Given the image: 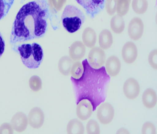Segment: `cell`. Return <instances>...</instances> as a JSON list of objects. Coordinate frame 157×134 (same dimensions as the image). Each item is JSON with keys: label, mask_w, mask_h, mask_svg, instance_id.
<instances>
[{"label": "cell", "mask_w": 157, "mask_h": 134, "mask_svg": "<svg viewBox=\"0 0 157 134\" xmlns=\"http://www.w3.org/2000/svg\"><path fill=\"white\" fill-rule=\"evenodd\" d=\"M48 8L44 0L24 5L15 18L11 34V43L28 41L42 37L47 28Z\"/></svg>", "instance_id": "6da1fadb"}, {"label": "cell", "mask_w": 157, "mask_h": 134, "mask_svg": "<svg viewBox=\"0 0 157 134\" xmlns=\"http://www.w3.org/2000/svg\"><path fill=\"white\" fill-rule=\"evenodd\" d=\"M84 71L80 78H71L76 98V104L86 99L90 102L94 111L106 100L107 90L110 82V76L105 67L99 68L91 67L87 60L82 62Z\"/></svg>", "instance_id": "7a4b0ae2"}, {"label": "cell", "mask_w": 157, "mask_h": 134, "mask_svg": "<svg viewBox=\"0 0 157 134\" xmlns=\"http://www.w3.org/2000/svg\"><path fill=\"white\" fill-rule=\"evenodd\" d=\"M17 51L24 65L30 69L37 68L43 59V50L37 43L22 44L18 47Z\"/></svg>", "instance_id": "3957f363"}, {"label": "cell", "mask_w": 157, "mask_h": 134, "mask_svg": "<svg viewBox=\"0 0 157 134\" xmlns=\"http://www.w3.org/2000/svg\"><path fill=\"white\" fill-rule=\"evenodd\" d=\"M85 20L83 12L73 5H67L62 13V21L63 28L70 33L79 30Z\"/></svg>", "instance_id": "277c9868"}, {"label": "cell", "mask_w": 157, "mask_h": 134, "mask_svg": "<svg viewBox=\"0 0 157 134\" xmlns=\"http://www.w3.org/2000/svg\"><path fill=\"white\" fill-rule=\"evenodd\" d=\"M105 62L106 54L104 50L99 47H93L88 56V62L90 65L94 68H99L104 65Z\"/></svg>", "instance_id": "5b68a950"}, {"label": "cell", "mask_w": 157, "mask_h": 134, "mask_svg": "<svg viewBox=\"0 0 157 134\" xmlns=\"http://www.w3.org/2000/svg\"><path fill=\"white\" fill-rule=\"evenodd\" d=\"M97 117L99 121L104 125L112 122L114 117V109L108 102H102L97 109Z\"/></svg>", "instance_id": "8992f818"}, {"label": "cell", "mask_w": 157, "mask_h": 134, "mask_svg": "<svg viewBox=\"0 0 157 134\" xmlns=\"http://www.w3.org/2000/svg\"><path fill=\"white\" fill-rule=\"evenodd\" d=\"M91 17L96 16L104 8V0H76Z\"/></svg>", "instance_id": "52a82bcc"}, {"label": "cell", "mask_w": 157, "mask_h": 134, "mask_svg": "<svg viewBox=\"0 0 157 134\" xmlns=\"http://www.w3.org/2000/svg\"><path fill=\"white\" fill-rule=\"evenodd\" d=\"M144 24L142 20L137 17H134L128 25V34L132 40H138L143 36Z\"/></svg>", "instance_id": "ba28073f"}, {"label": "cell", "mask_w": 157, "mask_h": 134, "mask_svg": "<svg viewBox=\"0 0 157 134\" xmlns=\"http://www.w3.org/2000/svg\"><path fill=\"white\" fill-rule=\"evenodd\" d=\"M140 91L139 82L133 78L126 79L123 86V92L125 96L128 99L132 100L138 97Z\"/></svg>", "instance_id": "9c48e42d"}, {"label": "cell", "mask_w": 157, "mask_h": 134, "mask_svg": "<svg viewBox=\"0 0 157 134\" xmlns=\"http://www.w3.org/2000/svg\"><path fill=\"white\" fill-rule=\"evenodd\" d=\"M122 57L127 64L133 63L138 56V50L136 45L132 42H126L122 48Z\"/></svg>", "instance_id": "30bf717a"}, {"label": "cell", "mask_w": 157, "mask_h": 134, "mask_svg": "<svg viewBox=\"0 0 157 134\" xmlns=\"http://www.w3.org/2000/svg\"><path fill=\"white\" fill-rule=\"evenodd\" d=\"M28 119L30 126L34 128L37 129L40 128L44 123V113L40 108L35 107L30 111Z\"/></svg>", "instance_id": "8fae6325"}, {"label": "cell", "mask_w": 157, "mask_h": 134, "mask_svg": "<svg viewBox=\"0 0 157 134\" xmlns=\"http://www.w3.org/2000/svg\"><path fill=\"white\" fill-rule=\"evenodd\" d=\"M93 106L90 101L83 99L77 104L76 116L82 121L88 120L92 114Z\"/></svg>", "instance_id": "7c38bea8"}, {"label": "cell", "mask_w": 157, "mask_h": 134, "mask_svg": "<svg viewBox=\"0 0 157 134\" xmlns=\"http://www.w3.org/2000/svg\"><path fill=\"white\" fill-rule=\"evenodd\" d=\"M86 48L81 41L74 42L69 48V57L75 61L82 60L85 56Z\"/></svg>", "instance_id": "4fadbf2b"}, {"label": "cell", "mask_w": 157, "mask_h": 134, "mask_svg": "<svg viewBox=\"0 0 157 134\" xmlns=\"http://www.w3.org/2000/svg\"><path fill=\"white\" fill-rule=\"evenodd\" d=\"M29 122L28 117L22 112L16 113L11 119V124L13 129L17 132H24L28 127Z\"/></svg>", "instance_id": "5bb4252c"}, {"label": "cell", "mask_w": 157, "mask_h": 134, "mask_svg": "<svg viewBox=\"0 0 157 134\" xmlns=\"http://www.w3.org/2000/svg\"><path fill=\"white\" fill-rule=\"evenodd\" d=\"M105 70L109 76L118 75L121 70V63L118 57L115 56L109 57L105 62Z\"/></svg>", "instance_id": "9a60e30c"}, {"label": "cell", "mask_w": 157, "mask_h": 134, "mask_svg": "<svg viewBox=\"0 0 157 134\" xmlns=\"http://www.w3.org/2000/svg\"><path fill=\"white\" fill-rule=\"evenodd\" d=\"M142 100L143 104L147 109H152L156 106L157 102L156 93L151 88L147 89L143 93Z\"/></svg>", "instance_id": "2e32d148"}, {"label": "cell", "mask_w": 157, "mask_h": 134, "mask_svg": "<svg viewBox=\"0 0 157 134\" xmlns=\"http://www.w3.org/2000/svg\"><path fill=\"white\" fill-rule=\"evenodd\" d=\"M113 44V37L111 31L108 29L102 30L99 35V45L103 50L109 48Z\"/></svg>", "instance_id": "e0dca14e"}, {"label": "cell", "mask_w": 157, "mask_h": 134, "mask_svg": "<svg viewBox=\"0 0 157 134\" xmlns=\"http://www.w3.org/2000/svg\"><path fill=\"white\" fill-rule=\"evenodd\" d=\"M83 43L88 48H93L94 47L96 40L97 36L94 30L91 28H86L82 34Z\"/></svg>", "instance_id": "ac0fdd59"}, {"label": "cell", "mask_w": 157, "mask_h": 134, "mask_svg": "<svg viewBox=\"0 0 157 134\" xmlns=\"http://www.w3.org/2000/svg\"><path fill=\"white\" fill-rule=\"evenodd\" d=\"M74 63L73 60L68 56L62 57L59 61L58 68L60 73L64 76H68L70 74L71 67Z\"/></svg>", "instance_id": "d6986e66"}, {"label": "cell", "mask_w": 157, "mask_h": 134, "mask_svg": "<svg viewBox=\"0 0 157 134\" xmlns=\"http://www.w3.org/2000/svg\"><path fill=\"white\" fill-rule=\"evenodd\" d=\"M67 132L68 134H83L85 132V128L80 120L74 119L68 123Z\"/></svg>", "instance_id": "ffe728a7"}, {"label": "cell", "mask_w": 157, "mask_h": 134, "mask_svg": "<svg viewBox=\"0 0 157 134\" xmlns=\"http://www.w3.org/2000/svg\"><path fill=\"white\" fill-rule=\"evenodd\" d=\"M110 26L113 33L117 34H121L125 29V22L122 16L118 14L114 15L111 19Z\"/></svg>", "instance_id": "44dd1931"}, {"label": "cell", "mask_w": 157, "mask_h": 134, "mask_svg": "<svg viewBox=\"0 0 157 134\" xmlns=\"http://www.w3.org/2000/svg\"><path fill=\"white\" fill-rule=\"evenodd\" d=\"M132 7L134 11L137 14H143L148 10L147 0H132Z\"/></svg>", "instance_id": "7402d4cb"}, {"label": "cell", "mask_w": 157, "mask_h": 134, "mask_svg": "<svg viewBox=\"0 0 157 134\" xmlns=\"http://www.w3.org/2000/svg\"><path fill=\"white\" fill-rule=\"evenodd\" d=\"M131 0H116V13L121 16L127 14Z\"/></svg>", "instance_id": "603a6c76"}, {"label": "cell", "mask_w": 157, "mask_h": 134, "mask_svg": "<svg viewBox=\"0 0 157 134\" xmlns=\"http://www.w3.org/2000/svg\"><path fill=\"white\" fill-rule=\"evenodd\" d=\"M83 71H84V68H83V64L78 60L73 63L71 68L70 74L71 75V77L78 79V78H80L82 76V75H83Z\"/></svg>", "instance_id": "cb8c5ba5"}, {"label": "cell", "mask_w": 157, "mask_h": 134, "mask_svg": "<svg viewBox=\"0 0 157 134\" xmlns=\"http://www.w3.org/2000/svg\"><path fill=\"white\" fill-rule=\"evenodd\" d=\"M29 85L33 91L37 92L40 91L42 89V86L41 78L37 75H34L31 76L29 81Z\"/></svg>", "instance_id": "d4e9b609"}, {"label": "cell", "mask_w": 157, "mask_h": 134, "mask_svg": "<svg viewBox=\"0 0 157 134\" xmlns=\"http://www.w3.org/2000/svg\"><path fill=\"white\" fill-rule=\"evenodd\" d=\"M67 0H48V4L50 9L55 13L62 10Z\"/></svg>", "instance_id": "484cf974"}, {"label": "cell", "mask_w": 157, "mask_h": 134, "mask_svg": "<svg viewBox=\"0 0 157 134\" xmlns=\"http://www.w3.org/2000/svg\"><path fill=\"white\" fill-rule=\"evenodd\" d=\"M86 132L88 134L100 133V128L98 123L93 119L90 120L86 125Z\"/></svg>", "instance_id": "4316f807"}, {"label": "cell", "mask_w": 157, "mask_h": 134, "mask_svg": "<svg viewBox=\"0 0 157 134\" xmlns=\"http://www.w3.org/2000/svg\"><path fill=\"white\" fill-rule=\"evenodd\" d=\"M156 130L155 126L150 122H146L142 128V134H156Z\"/></svg>", "instance_id": "83f0119b"}, {"label": "cell", "mask_w": 157, "mask_h": 134, "mask_svg": "<svg viewBox=\"0 0 157 134\" xmlns=\"http://www.w3.org/2000/svg\"><path fill=\"white\" fill-rule=\"evenodd\" d=\"M105 7L109 15H114L116 12V0H106Z\"/></svg>", "instance_id": "f1b7e54d"}, {"label": "cell", "mask_w": 157, "mask_h": 134, "mask_svg": "<svg viewBox=\"0 0 157 134\" xmlns=\"http://www.w3.org/2000/svg\"><path fill=\"white\" fill-rule=\"evenodd\" d=\"M157 50L156 49L153 50L152 51L150 52V53H149L148 55V63L150 64V65L154 69V70H156L157 68Z\"/></svg>", "instance_id": "f546056e"}, {"label": "cell", "mask_w": 157, "mask_h": 134, "mask_svg": "<svg viewBox=\"0 0 157 134\" xmlns=\"http://www.w3.org/2000/svg\"><path fill=\"white\" fill-rule=\"evenodd\" d=\"M14 129L11 124L4 123L0 125V134H13Z\"/></svg>", "instance_id": "4dcf8cb0"}, {"label": "cell", "mask_w": 157, "mask_h": 134, "mask_svg": "<svg viewBox=\"0 0 157 134\" xmlns=\"http://www.w3.org/2000/svg\"><path fill=\"white\" fill-rule=\"evenodd\" d=\"M9 9L4 0H0V20L8 12Z\"/></svg>", "instance_id": "1f68e13d"}, {"label": "cell", "mask_w": 157, "mask_h": 134, "mask_svg": "<svg viewBox=\"0 0 157 134\" xmlns=\"http://www.w3.org/2000/svg\"><path fill=\"white\" fill-rule=\"evenodd\" d=\"M5 48V44L3 40L2 34L0 33V58L2 57L3 53H4Z\"/></svg>", "instance_id": "d6a6232c"}, {"label": "cell", "mask_w": 157, "mask_h": 134, "mask_svg": "<svg viewBox=\"0 0 157 134\" xmlns=\"http://www.w3.org/2000/svg\"><path fill=\"white\" fill-rule=\"evenodd\" d=\"M4 1H5V3L6 4L8 9L10 10V8H11V5H13V3L14 2V0H4Z\"/></svg>", "instance_id": "836d02e7"}, {"label": "cell", "mask_w": 157, "mask_h": 134, "mask_svg": "<svg viewBox=\"0 0 157 134\" xmlns=\"http://www.w3.org/2000/svg\"><path fill=\"white\" fill-rule=\"evenodd\" d=\"M117 133H121V134H124V133H127L128 134L129 133V132H128L126 129L125 128H121L120 130H119L117 132Z\"/></svg>", "instance_id": "e575fe53"}]
</instances>
